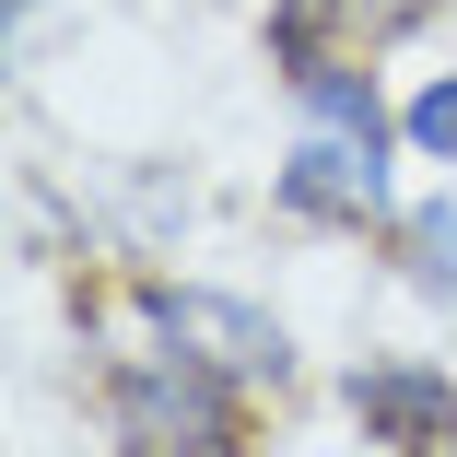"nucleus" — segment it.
I'll list each match as a JSON object with an SVG mask.
<instances>
[{
	"instance_id": "nucleus-4",
	"label": "nucleus",
	"mask_w": 457,
	"mask_h": 457,
	"mask_svg": "<svg viewBox=\"0 0 457 457\" xmlns=\"http://www.w3.org/2000/svg\"><path fill=\"white\" fill-rule=\"evenodd\" d=\"M399 246H411V282H422V294H457V200L411 212V223H399Z\"/></svg>"
},
{
	"instance_id": "nucleus-5",
	"label": "nucleus",
	"mask_w": 457,
	"mask_h": 457,
	"mask_svg": "<svg viewBox=\"0 0 457 457\" xmlns=\"http://www.w3.org/2000/svg\"><path fill=\"white\" fill-rule=\"evenodd\" d=\"M399 129H411V153H457V82H434V95H422Z\"/></svg>"
},
{
	"instance_id": "nucleus-3",
	"label": "nucleus",
	"mask_w": 457,
	"mask_h": 457,
	"mask_svg": "<svg viewBox=\"0 0 457 457\" xmlns=\"http://www.w3.org/2000/svg\"><path fill=\"white\" fill-rule=\"evenodd\" d=\"M352 411L376 422L387 445H411V457H434V445H457V387H445V376H422V363H399V376L376 363V376L352 387Z\"/></svg>"
},
{
	"instance_id": "nucleus-2",
	"label": "nucleus",
	"mask_w": 457,
	"mask_h": 457,
	"mask_svg": "<svg viewBox=\"0 0 457 457\" xmlns=\"http://www.w3.org/2000/svg\"><path fill=\"white\" fill-rule=\"evenodd\" d=\"M282 212H305V223H376L387 212V141L376 129H305L294 141V164H282Z\"/></svg>"
},
{
	"instance_id": "nucleus-6",
	"label": "nucleus",
	"mask_w": 457,
	"mask_h": 457,
	"mask_svg": "<svg viewBox=\"0 0 457 457\" xmlns=\"http://www.w3.org/2000/svg\"><path fill=\"white\" fill-rule=\"evenodd\" d=\"M340 12H352V24H422L434 0H340Z\"/></svg>"
},
{
	"instance_id": "nucleus-1",
	"label": "nucleus",
	"mask_w": 457,
	"mask_h": 457,
	"mask_svg": "<svg viewBox=\"0 0 457 457\" xmlns=\"http://www.w3.org/2000/svg\"><path fill=\"white\" fill-rule=\"evenodd\" d=\"M153 305H164V340L188 352V363H212L223 387H282V376H294V340L270 328L258 305H235V294H188V282L153 294Z\"/></svg>"
}]
</instances>
